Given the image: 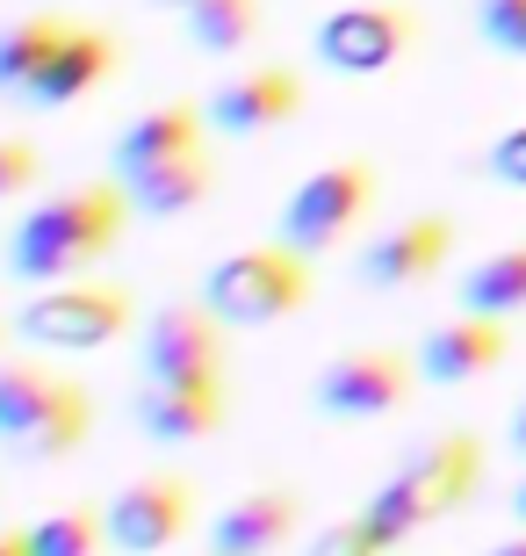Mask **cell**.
<instances>
[{
  "mask_svg": "<svg viewBox=\"0 0 526 556\" xmlns=\"http://www.w3.org/2000/svg\"><path fill=\"white\" fill-rule=\"evenodd\" d=\"M462 311H476V318H519L526 311V239L519 247H498V253H484L476 268L462 275Z\"/></svg>",
  "mask_w": 526,
  "mask_h": 556,
  "instance_id": "d6986e66",
  "label": "cell"
},
{
  "mask_svg": "<svg viewBox=\"0 0 526 556\" xmlns=\"http://www.w3.org/2000/svg\"><path fill=\"white\" fill-rule=\"evenodd\" d=\"M152 8H174V15H188V8H203V0H152Z\"/></svg>",
  "mask_w": 526,
  "mask_h": 556,
  "instance_id": "4dcf8cb0",
  "label": "cell"
},
{
  "mask_svg": "<svg viewBox=\"0 0 526 556\" xmlns=\"http://www.w3.org/2000/svg\"><path fill=\"white\" fill-rule=\"evenodd\" d=\"M296 109H304V73H296V65H245V73H231L223 87H209L203 116L223 138H267V130H282Z\"/></svg>",
  "mask_w": 526,
  "mask_h": 556,
  "instance_id": "8fae6325",
  "label": "cell"
},
{
  "mask_svg": "<svg viewBox=\"0 0 526 556\" xmlns=\"http://www.w3.org/2000/svg\"><path fill=\"white\" fill-rule=\"evenodd\" d=\"M65 29H73V15H15L8 29H0V94H29V80L43 73V59L65 43Z\"/></svg>",
  "mask_w": 526,
  "mask_h": 556,
  "instance_id": "ffe728a7",
  "label": "cell"
},
{
  "mask_svg": "<svg viewBox=\"0 0 526 556\" xmlns=\"http://www.w3.org/2000/svg\"><path fill=\"white\" fill-rule=\"evenodd\" d=\"M512 448L526 455V405H519V413H512Z\"/></svg>",
  "mask_w": 526,
  "mask_h": 556,
  "instance_id": "f1b7e54d",
  "label": "cell"
},
{
  "mask_svg": "<svg viewBox=\"0 0 526 556\" xmlns=\"http://www.w3.org/2000/svg\"><path fill=\"white\" fill-rule=\"evenodd\" d=\"M0 332H8V326H0Z\"/></svg>",
  "mask_w": 526,
  "mask_h": 556,
  "instance_id": "1f68e13d",
  "label": "cell"
},
{
  "mask_svg": "<svg viewBox=\"0 0 526 556\" xmlns=\"http://www.w3.org/2000/svg\"><path fill=\"white\" fill-rule=\"evenodd\" d=\"M288 535H296V492L260 484V492H239L209 520V556H274Z\"/></svg>",
  "mask_w": 526,
  "mask_h": 556,
  "instance_id": "e0dca14e",
  "label": "cell"
},
{
  "mask_svg": "<svg viewBox=\"0 0 526 556\" xmlns=\"http://www.w3.org/2000/svg\"><path fill=\"white\" fill-rule=\"evenodd\" d=\"M304 556H389V542L368 528V514H346V520H332V528H318Z\"/></svg>",
  "mask_w": 526,
  "mask_h": 556,
  "instance_id": "cb8c5ba5",
  "label": "cell"
},
{
  "mask_svg": "<svg viewBox=\"0 0 526 556\" xmlns=\"http://www.w3.org/2000/svg\"><path fill=\"white\" fill-rule=\"evenodd\" d=\"M490 174H498L505 188H526V124H512V130L490 138Z\"/></svg>",
  "mask_w": 526,
  "mask_h": 556,
  "instance_id": "484cf974",
  "label": "cell"
},
{
  "mask_svg": "<svg viewBox=\"0 0 526 556\" xmlns=\"http://www.w3.org/2000/svg\"><path fill=\"white\" fill-rule=\"evenodd\" d=\"M0 556H29V528H0Z\"/></svg>",
  "mask_w": 526,
  "mask_h": 556,
  "instance_id": "4316f807",
  "label": "cell"
},
{
  "mask_svg": "<svg viewBox=\"0 0 526 556\" xmlns=\"http://www.w3.org/2000/svg\"><path fill=\"white\" fill-rule=\"evenodd\" d=\"M368 203H375V166L368 160H332V166H318V174H304V181L288 188L274 239L296 247L304 261H318V253H332L346 231L361 225Z\"/></svg>",
  "mask_w": 526,
  "mask_h": 556,
  "instance_id": "8992f818",
  "label": "cell"
},
{
  "mask_svg": "<svg viewBox=\"0 0 526 556\" xmlns=\"http://www.w3.org/2000/svg\"><path fill=\"white\" fill-rule=\"evenodd\" d=\"M43 174V152L29 138H0V203H15V195H29Z\"/></svg>",
  "mask_w": 526,
  "mask_h": 556,
  "instance_id": "d4e9b609",
  "label": "cell"
},
{
  "mask_svg": "<svg viewBox=\"0 0 526 556\" xmlns=\"http://www.w3.org/2000/svg\"><path fill=\"white\" fill-rule=\"evenodd\" d=\"M181 22H188V43H195V51L231 59V51H245L253 29H260V0H203V8H188Z\"/></svg>",
  "mask_w": 526,
  "mask_h": 556,
  "instance_id": "44dd1931",
  "label": "cell"
},
{
  "mask_svg": "<svg viewBox=\"0 0 526 556\" xmlns=\"http://www.w3.org/2000/svg\"><path fill=\"white\" fill-rule=\"evenodd\" d=\"M116 65H123L116 29H102V22H73V29H65V43L43 59V73L29 80V94H22V102H29V109H73L80 94H94Z\"/></svg>",
  "mask_w": 526,
  "mask_h": 556,
  "instance_id": "4fadbf2b",
  "label": "cell"
},
{
  "mask_svg": "<svg viewBox=\"0 0 526 556\" xmlns=\"http://www.w3.org/2000/svg\"><path fill=\"white\" fill-rule=\"evenodd\" d=\"M102 514H87V506H59V514L29 520V556H94L102 549Z\"/></svg>",
  "mask_w": 526,
  "mask_h": 556,
  "instance_id": "7402d4cb",
  "label": "cell"
},
{
  "mask_svg": "<svg viewBox=\"0 0 526 556\" xmlns=\"http://www.w3.org/2000/svg\"><path fill=\"white\" fill-rule=\"evenodd\" d=\"M209 188H217V160H209V144H203V152H188V160H166V166H152V174H138V181H130V210L152 217V225H166V217L203 210Z\"/></svg>",
  "mask_w": 526,
  "mask_h": 556,
  "instance_id": "ac0fdd59",
  "label": "cell"
},
{
  "mask_svg": "<svg viewBox=\"0 0 526 556\" xmlns=\"http://www.w3.org/2000/svg\"><path fill=\"white\" fill-rule=\"evenodd\" d=\"M476 29H484L490 51L526 59V0H476Z\"/></svg>",
  "mask_w": 526,
  "mask_h": 556,
  "instance_id": "603a6c76",
  "label": "cell"
},
{
  "mask_svg": "<svg viewBox=\"0 0 526 556\" xmlns=\"http://www.w3.org/2000/svg\"><path fill=\"white\" fill-rule=\"evenodd\" d=\"M130 217H138V210H130V188L123 181H73V188H59L51 203H37L15 225V239H8V275L29 282V289L73 282V275H87L108 247H116Z\"/></svg>",
  "mask_w": 526,
  "mask_h": 556,
  "instance_id": "6da1fadb",
  "label": "cell"
},
{
  "mask_svg": "<svg viewBox=\"0 0 526 556\" xmlns=\"http://www.w3.org/2000/svg\"><path fill=\"white\" fill-rule=\"evenodd\" d=\"M476 484H484V441H476V433H433V441H419V448L375 484V498H368L361 514H368V528L397 549V542H411L419 528L462 514L469 498H476Z\"/></svg>",
  "mask_w": 526,
  "mask_h": 556,
  "instance_id": "7a4b0ae2",
  "label": "cell"
},
{
  "mask_svg": "<svg viewBox=\"0 0 526 556\" xmlns=\"http://www.w3.org/2000/svg\"><path fill=\"white\" fill-rule=\"evenodd\" d=\"M490 556H526V528H519V535H505V542H498Z\"/></svg>",
  "mask_w": 526,
  "mask_h": 556,
  "instance_id": "83f0119b",
  "label": "cell"
},
{
  "mask_svg": "<svg viewBox=\"0 0 526 556\" xmlns=\"http://www.w3.org/2000/svg\"><path fill=\"white\" fill-rule=\"evenodd\" d=\"M411 37H419L411 8H397V0H346V8H332L318 22L310 43H318V59L332 73H389L411 51Z\"/></svg>",
  "mask_w": 526,
  "mask_h": 556,
  "instance_id": "52a82bcc",
  "label": "cell"
},
{
  "mask_svg": "<svg viewBox=\"0 0 526 556\" xmlns=\"http://www.w3.org/2000/svg\"><path fill=\"white\" fill-rule=\"evenodd\" d=\"M512 514H519V528H526V477H519V492H512Z\"/></svg>",
  "mask_w": 526,
  "mask_h": 556,
  "instance_id": "f546056e",
  "label": "cell"
},
{
  "mask_svg": "<svg viewBox=\"0 0 526 556\" xmlns=\"http://www.w3.org/2000/svg\"><path fill=\"white\" fill-rule=\"evenodd\" d=\"M203 130H209L203 102H159V109H144V116H130V124L116 130V152H108V166H116V181L130 188L138 174H152V166L203 152Z\"/></svg>",
  "mask_w": 526,
  "mask_h": 556,
  "instance_id": "5bb4252c",
  "label": "cell"
},
{
  "mask_svg": "<svg viewBox=\"0 0 526 556\" xmlns=\"http://www.w3.org/2000/svg\"><path fill=\"white\" fill-rule=\"evenodd\" d=\"M512 354L505 326L498 318H476V311H462V318H447V326H433L419 340V376L425 383H476V376H490L498 362Z\"/></svg>",
  "mask_w": 526,
  "mask_h": 556,
  "instance_id": "9a60e30c",
  "label": "cell"
},
{
  "mask_svg": "<svg viewBox=\"0 0 526 556\" xmlns=\"http://www.w3.org/2000/svg\"><path fill=\"white\" fill-rule=\"evenodd\" d=\"M94 427V397L73 376L43 369L29 354H0V448L15 463H59Z\"/></svg>",
  "mask_w": 526,
  "mask_h": 556,
  "instance_id": "3957f363",
  "label": "cell"
},
{
  "mask_svg": "<svg viewBox=\"0 0 526 556\" xmlns=\"http://www.w3.org/2000/svg\"><path fill=\"white\" fill-rule=\"evenodd\" d=\"M144 383H209L223 376V318L195 296V304H159L144 318Z\"/></svg>",
  "mask_w": 526,
  "mask_h": 556,
  "instance_id": "ba28073f",
  "label": "cell"
},
{
  "mask_svg": "<svg viewBox=\"0 0 526 556\" xmlns=\"http://www.w3.org/2000/svg\"><path fill=\"white\" fill-rule=\"evenodd\" d=\"M203 304L217 311L223 326L239 332H260V326H282L288 311L310 304V261L282 239H267V247H239L209 261L203 275Z\"/></svg>",
  "mask_w": 526,
  "mask_h": 556,
  "instance_id": "277c9868",
  "label": "cell"
},
{
  "mask_svg": "<svg viewBox=\"0 0 526 556\" xmlns=\"http://www.w3.org/2000/svg\"><path fill=\"white\" fill-rule=\"evenodd\" d=\"M231 413V391H223V376L209 383H144L138 391V427L166 448H188V441H209Z\"/></svg>",
  "mask_w": 526,
  "mask_h": 556,
  "instance_id": "2e32d148",
  "label": "cell"
},
{
  "mask_svg": "<svg viewBox=\"0 0 526 556\" xmlns=\"http://www.w3.org/2000/svg\"><path fill=\"white\" fill-rule=\"evenodd\" d=\"M447 253H454V225L419 210V217H397V225L375 231L361 247V261H354V275L368 289H419L447 268Z\"/></svg>",
  "mask_w": 526,
  "mask_h": 556,
  "instance_id": "7c38bea8",
  "label": "cell"
},
{
  "mask_svg": "<svg viewBox=\"0 0 526 556\" xmlns=\"http://www.w3.org/2000/svg\"><path fill=\"white\" fill-rule=\"evenodd\" d=\"M108 549L123 556H159L195 528V484L188 477H130L116 498H108Z\"/></svg>",
  "mask_w": 526,
  "mask_h": 556,
  "instance_id": "9c48e42d",
  "label": "cell"
},
{
  "mask_svg": "<svg viewBox=\"0 0 526 556\" xmlns=\"http://www.w3.org/2000/svg\"><path fill=\"white\" fill-rule=\"evenodd\" d=\"M411 369H419V362H405L397 348H346L318 369V391L310 397H318V413H332V419H383V413H405Z\"/></svg>",
  "mask_w": 526,
  "mask_h": 556,
  "instance_id": "30bf717a",
  "label": "cell"
},
{
  "mask_svg": "<svg viewBox=\"0 0 526 556\" xmlns=\"http://www.w3.org/2000/svg\"><path fill=\"white\" fill-rule=\"evenodd\" d=\"M138 304L130 289L116 282H94V275H73V282H51V289H29V304L15 311V332L29 348H51V354H102L130 332Z\"/></svg>",
  "mask_w": 526,
  "mask_h": 556,
  "instance_id": "5b68a950",
  "label": "cell"
}]
</instances>
